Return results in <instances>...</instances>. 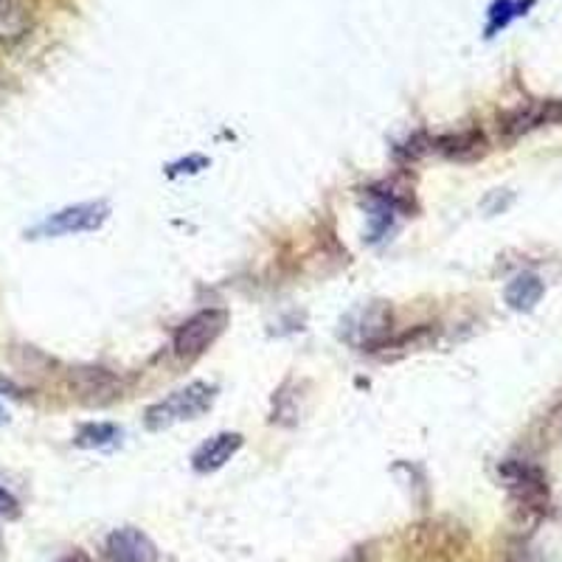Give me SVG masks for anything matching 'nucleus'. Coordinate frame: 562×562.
Returning a JSON list of instances; mask_svg holds the SVG:
<instances>
[{
  "label": "nucleus",
  "mask_w": 562,
  "mask_h": 562,
  "mask_svg": "<svg viewBox=\"0 0 562 562\" xmlns=\"http://www.w3.org/2000/svg\"><path fill=\"white\" fill-rule=\"evenodd\" d=\"M214 403V389L205 383H189L186 389H178L167 400L155 403L147 411V428L149 430H167L178 422L198 419L200 414L211 408Z\"/></svg>",
  "instance_id": "obj_1"
},
{
  "label": "nucleus",
  "mask_w": 562,
  "mask_h": 562,
  "mask_svg": "<svg viewBox=\"0 0 562 562\" xmlns=\"http://www.w3.org/2000/svg\"><path fill=\"white\" fill-rule=\"evenodd\" d=\"M110 209L108 203H79L68 205V209L57 211L48 220H43L40 225H34L29 231L32 239H52V237H70V234H90V231H99L108 220Z\"/></svg>",
  "instance_id": "obj_2"
},
{
  "label": "nucleus",
  "mask_w": 562,
  "mask_h": 562,
  "mask_svg": "<svg viewBox=\"0 0 562 562\" xmlns=\"http://www.w3.org/2000/svg\"><path fill=\"white\" fill-rule=\"evenodd\" d=\"M225 324H228V315H225L223 310H203V313L192 315V318L186 321L178 333H175V355H178V358H198V355H203V351L223 335Z\"/></svg>",
  "instance_id": "obj_3"
},
{
  "label": "nucleus",
  "mask_w": 562,
  "mask_h": 562,
  "mask_svg": "<svg viewBox=\"0 0 562 562\" xmlns=\"http://www.w3.org/2000/svg\"><path fill=\"white\" fill-rule=\"evenodd\" d=\"M501 475L506 479V486L515 492V498L526 504L529 509H546L549 506V486H546L543 473L535 464L526 461H506L501 467Z\"/></svg>",
  "instance_id": "obj_4"
},
{
  "label": "nucleus",
  "mask_w": 562,
  "mask_h": 562,
  "mask_svg": "<svg viewBox=\"0 0 562 562\" xmlns=\"http://www.w3.org/2000/svg\"><path fill=\"white\" fill-rule=\"evenodd\" d=\"M104 554L110 562H158V549L140 529H115L108 537Z\"/></svg>",
  "instance_id": "obj_5"
},
{
  "label": "nucleus",
  "mask_w": 562,
  "mask_h": 562,
  "mask_svg": "<svg viewBox=\"0 0 562 562\" xmlns=\"http://www.w3.org/2000/svg\"><path fill=\"white\" fill-rule=\"evenodd\" d=\"M239 448H243V436L239 434L214 436V439L205 441L203 448L194 453V470H198V473H214V470L228 464V461L239 453Z\"/></svg>",
  "instance_id": "obj_6"
},
{
  "label": "nucleus",
  "mask_w": 562,
  "mask_h": 562,
  "mask_svg": "<svg viewBox=\"0 0 562 562\" xmlns=\"http://www.w3.org/2000/svg\"><path fill=\"white\" fill-rule=\"evenodd\" d=\"M543 293V279L535 273H524L518 276V279L509 281V288H506V304H509L512 310H518V313H529V310H535L537 304H540Z\"/></svg>",
  "instance_id": "obj_7"
},
{
  "label": "nucleus",
  "mask_w": 562,
  "mask_h": 562,
  "mask_svg": "<svg viewBox=\"0 0 562 562\" xmlns=\"http://www.w3.org/2000/svg\"><path fill=\"white\" fill-rule=\"evenodd\" d=\"M29 34V12L20 0H0V43H20Z\"/></svg>",
  "instance_id": "obj_8"
},
{
  "label": "nucleus",
  "mask_w": 562,
  "mask_h": 562,
  "mask_svg": "<svg viewBox=\"0 0 562 562\" xmlns=\"http://www.w3.org/2000/svg\"><path fill=\"white\" fill-rule=\"evenodd\" d=\"M119 441H122V428H115L110 422H90V425L79 428L74 445L85 450H104L119 445Z\"/></svg>",
  "instance_id": "obj_9"
},
{
  "label": "nucleus",
  "mask_w": 562,
  "mask_h": 562,
  "mask_svg": "<svg viewBox=\"0 0 562 562\" xmlns=\"http://www.w3.org/2000/svg\"><path fill=\"white\" fill-rule=\"evenodd\" d=\"M529 3H531V0H526V3H512V0H501V3H495V7H492V23H490V29H486V32L495 34L498 29H504L506 23L515 18V14H524V9L529 7Z\"/></svg>",
  "instance_id": "obj_10"
},
{
  "label": "nucleus",
  "mask_w": 562,
  "mask_h": 562,
  "mask_svg": "<svg viewBox=\"0 0 562 562\" xmlns=\"http://www.w3.org/2000/svg\"><path fill=\"white\" fill-rule=\"evenodd\" d=\"M0 515L3 518H14L18 515V498H14L7 486H0Z\"/></svg>",
  "instance_id": "obj_11"
},
{
  "label": "nucleus",
  "mask_w": 562,
  "mask_h": 562,
  "mask_svg": "<svg viewBox=\"0 0 562 562\" xmlns=\"http://www.w3.org/2000/svg\"><path fill=\"white\" fill-rule=\"evenodd\" d=\"M57 562H90V560L85 554H79V551H74V554L63 557V560H57Z\"/></svg>",
  "instance_id": "obj_12"
}]
</instances>
